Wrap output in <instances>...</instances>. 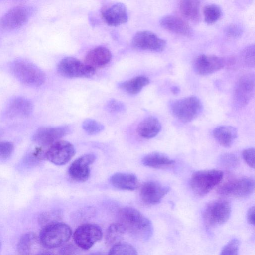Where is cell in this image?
Listing matches in <instances>:
<instances>
[{"mask_svg": "<svg viewBox=\"0 0 255 255\" xmlns=\"http://www.w3.org/2000/svg\"><path fill=\"white\" fill-rule=\"evenodd\" d=\"M240 244L237 239L231 240L224 246L219 255H238Z\"/></svg>", "mask_w": 255, "mask_h": 255, "instance_id": "e575fe53", "label": "cell"}, {"mask_svg": "<svg viewBox=\"0 0 255 255\" xmlns=\"http://www.w3.org/2000/svg\"><path fill=\"white\" fill-rule=\"evenodd\" d=\"M132 44L138 49L161 52L166 46V41L152 32L143 30L137 32L134 35Z\"/></svg>", "mask_w": 255, "mask_h": 255, "instance_id": "5bb4252c", "label": "cell"}, {"mask_svg": "<svg viewBox=\"0 0 255 255\" xmlns=\"http://www.w3.org/2000/svg\"><path fill=\"white\" fill-rule=\"evenodd\" d=\"M255 207L253 206L249 208L247 214V219L249 224L252 225L255 223Z\"/></svg>", "mask_w": 255, "mask_h": 255, "instance_id": "b9f144b4", "label": "cell"}, {"mask_svg": "<svg viewBox=\"0 0 255 255\" xmlns=\"http://www.w3.org/2000/svg\"><path fill=\"white\" fill-rule=\"evenodd\" d=\"M223 175V172L219 170L197 171L192 175L190 185L192 191L196 195L202 197L220 183Z\"/></svg>", "mask_w": 255, "mask_h": 255, "instance_id": "277c9868", "label": "cell"}, {"mask_svg": "<svg viewBox=\"0 0 255 255\" xmlns=\"http://www.w3.org/2000/svg\"><path fill=\"white\" fill-rule=\"evenodd\" d=\"M169 190L168 186H163L157 181H148L142 185L140 196L144 203L155 205L161 202Z\"/></svg>", "mask_w": 255, "mask_h": 255, "instance_id": "9a60e30c", "label": "cell"}, {"mask_svg": "<svg viewBox=\"0 0 255 255\" xmlns=\"http://www.w3.org/2000/svg\"><path fill=\"white\" fill-rule=\"evenodd\" d=\"M108 255H137V252L131 244L121 242L112 246Z\"/></svg>", "mask_w": 255, "mask_h": 255, "instance_id": "f546056e", "label": "cell"}, {"mask_svg": "<svg viewBox=\"0 0 255 255\" xmlns=\"http://www.w3.org/2000/svg\"><path fill=\"white\" fill-rule=\"evenodd\" d=\"M225 64V61L221 57L212 55L202 54L195 59L193 68L198 74L207 75L223 68Z\"/></svg>", "mask_w": 255, "mask_h": 255, "instance_id": "e0dca14e", "label": "cell"}, {"mask_svg": "<svg viewBox=\"0 0 255 255\" xmlns=\"http://www.w3.org/2000/svg\"><path fill=\"white\" fill-rule=\"evenodd\" d=\"M89 255H104L101 253L97 252V253H92Z\"/></svg>", "mask_w": 255, "mask_h": 255, "instance_id": "f6af8a7d", "label": "cell"}, {"mask_svg": "<svg viewBox=\"0 0 255 255\" xmlns=\"http://www.w3.org/2000/svg\"><path fill=\"white\" fill-rule=\"evenodd\" d=\"M255 148L253 147L245 149L242 156L246 163L251 168H255Z\"/></svg>", "mask_w": 255, "mask_h": 255, "instance_id": "f35d334b", "label": "cell"}, {"mask_svg": "<svg viewBox=\"0 0 255 255\" xmlns=\"http://www.w3.org/2000/svg\"><path fill=\"white\" fill-rule=\"evenodd\" d=\"M58 73L69 78H90L96 72V70L73 57H66L61 59L57 67Z\"/></svg>", "mask_w": 255, "mask_h": 255, "instance_id": "ba28073f", "label": "cell"}, {"mask_svg": "<svg viewBox=\"0 0 255 255\" xmlns=\"http://www.w3.org/2000/svg\"><path fill=\"white\" fill-rule=\"evenodd\" d=\"M33 13V8L28 6H18L10 9L0 19V30L9 32L18 29L27 22Z\"/></svg>", "mask_w": 255, "mask_h": 255, "instance_id": "52a82bcc", "label": "cell"}, {"mask_svg": "<svg viewBox=\"0 0 255 255\" xmlns=\"http://www.w3.org/2000/svg\"><path fill=\"white\" fill-rule=\"evenodd\" d=\"M82 126L84 130L89 135L98 134L104 129V126L101 123L91 119L84 120Z\"/></svg>", "mask_w": 255, "mask_h": 255, "instance_id": "d6a6232c", "label": "cell"}, {"mask_svg": "<svg viewBox=\"0 0 255 255\" xmlns=\"http://www.w3.org/2000/svg\"><path fill=\"white\" fill-rule=\"evenodd\" d=\"M33 106L27 98L17 97L11 100L6 108V114L10 118H26L32 113Z\"/></svg>", "mask_w": 255, "mask_h": 255, "instance_id": "ffe728a7", "label": "cell"}, {"mask_svg": "<svg viewBox=\"0 0 255 255\" xmlns=\"http://www.w3.org/2000/svg\"><path fill=\"white\" fill-rule=\"evenodd\" d=\"M1 248V243L0 242V254Z\"/></svg>", "mask_w": 255, "mask_h": 255, "instance_id": "bcb514c9", "label": "cell"}, {"mask_svg": "<svg viewBox=\"0 0 255 255\" xmlns=\"http://www.w3.org/2000/svg\"><path fill=\"white\" fill-rule=\"evenodd\" d=\"M148 77L140 75L133 77L119 84L120 88L129 94L135 95L149 83Z\"/></svg>", "mask_w": 255, "mask_h": 255, "instance_id": "4316f807", "label": "cell"}, {"mask_svg": "<svg viewBox=\"0 0 255 255\" xmlns=\"http://www.w3.org/2000/svg\"><path fill=\"white\" fill-rule=\"evenodd\" d=\"M60 255H78V250L72 244H67L61 248Z\"/></svg>", "mask_w": 255, "mask_h": 255, "instance_id": "60d3db41", "label": "cell"}, {"mask_svg": "<svg viewBox=\"0 0 255 255\" xmlns=\"http://www.w3.org/2000/svg\"><path fill=\"white\" fill-rule=\"evenodd\" d=\"M219 163L221 165L226 168H235L239 164V159L234 154L225 153L219 157Z\"/></svg>", "mask_w": 255, "mask_h": 255, "instance_id": "d590c367", "label": "cell"}, {"mask_svg": "<svg viewBox=\"0 0 255 255\" xmlns=\"http://www.w3.org/2000/svg\"><path fill=\"white\" fill-rule=\"evenodd\" d=\"M10 69L19 82L28 86H40L46 79L44 72L35 64L26 60L19 59L13 61Z\"/></svg>", "mask_w": 255, "mask_h": 255, "instance_id": "7a4b0ae2", "label": "cell"}, {"mask_svg": "<svg viewBox=\"0 0 255 255\" xmlns=\"http://www.w3.org/2000/svg\"><path fill=\"white\" fill-rule=\"evenodd\" d=\"M101 227L97 224L86 223L81 225L75 230L73 239L76 245L83 250L90 249L102 238Z\"/></svg>", "mask_w": 255, "mask_h": 255, "instance_id": "8fae6325", "label": "cell"}, {"mask_svg": "<svg viewBox=\"0 0 255 255\" xmlns=\"http://www.w3.org/2000/svg\"><path fill=\"white\" fill-rule=\"evenodd\" d=\"M70 130V127L67 126L42 127L35 131L32 140L42 146H50L69 134Z\"/></svg>", "mask_w": 255, "mask_h": 255, "instance_id": "4fadbf2b", "label": "cell"}, {"mask_svg": "<svg viewBox=\"0 0 255 255\" xmlns=\"http://www.w3.org/2000/svg\"><path fill=\"white\" fill-rule=\"evenodd\" d=\"M161 124L158 119L149 116L139 123L137 132L142 138L150 139L156 136L161 131Z\"/></svg>", "mask_w": 255, "mask_h": 255, "instance_id": "603a6c76", "label": "cell"}, {"mask_svg": "<svg viewBox=\"0 0 255 255\" xmlns=\"http://www.w3.org/2000/svg\"><path fill=\"white\" fill-rule=\"evenodd\" d=\"M112 54L106 47L98 46L90 50L86 55L84 63L96 70L103 68L111 60Z\"/></svg>", "mask_w": 255, "mask_h": 255, "instance_id": "44dd1931", "label": "cell"}, {"mask_svg": "<svg viewBox=\"0 0 255 255\" xmlns=\"http://www.w3.org/2000/svg\"><path fill=\"white\" fill-rule=\"evenodd\" d=\"M14 151V145L8 141L0 142V158L6 159L11 156Z\"/></svg>", "mask_w": 255, "mask_h": 255, "instance_id": "8d00e7d4", "label": "cell"}, {"mask_svg": "<svg viewBox=\"0 0 255 255\" xmlns=\"http://www.w3.org/2000/svg\"><path fill=\"white\" fill-rule=\"evenodd\" d=\"M126 231L119 223H113L108 228L106 235V243L109 246L113 245L122 242Z\"/></svg>", "mask_w": 255, "mask_h": 255, "instance_id": "f1b7e54d", "label": "cell"}, {"mask_svg": "<svg viewBox=\"0 0 255 255\" xmlns=\"http://www.w3.org/2000/svg\"><path fill=\"white\" fill-rule=\"evenodd\" d=\"M142 164L152 168H161L173 165L175 161L165 154L153 152L146 155L142 159Z\"/></svg>", "mask_w": 255, "mask_h": 255, "instance_id": "484cf974", "label": "cell"}, {"mask_svg": "<svg viewBox=\"0 0 255 255\" xmlns=\"http://www.w3.org/2000/svg\"><path fill=\"white\" fill-rule=\"evenodd\" d=\"M96 158L94 154H84L74 160L68 169L70 177L77 182L87 181L90 174V165Z\"/></svg>", "mask_w": 255, "mask_h": 255, "instance_id": "2e32d148", "label": "cell"}, {"mask_svg": "<svg viewBox=\"0 0 255 255\" xmlns=\"http://www.w3.org/2000/svg\"><path fill=\"white\" fill-rule=\"evenodd\" d=\"M110 181L114 187L124 190L133 191L139 185L137 177L129 173H116L112 175Z\"/></svg>", "mask_w": 255, "mask_h": 255, "instance_id": "7402d4cb", "label": "cell"}, {"mask_svg": "<svg viewBox=\"0 0 255 255\" xmlns=\"http://www.w3.org/2000/svg\"><path fill=\"white\" fill-rule=\"evenodd\" d=\"M173 115L186 123L196 119L202 111L201 101L196 96H189L172 101L170 105Z\"/></svg>", "mask_w": 255, "mask_h": 255, "instance_id": "5b68a950", "label": "cell"}, {"mask_svg": "<svg viewBox=\"0 0 255 255\" xmlns=\"http://www.w3.org/2000/svg\"><path fill=\"white\" fill-rule=\"evenodd\" d=\"M106 109L111 113H121L126 109L125 105L121 101L111 99L106 104Z\"/></svg>", "mask_w": 255, "mask_h": 255, "instance_id": "74e56055", "label": "cell"}, {"mask_svg": "<svg viewBox=\"0 0 255 255\" xmlns=\"http://www.w3.org/2000/svg\"><path fill=\"white\" fill-rule=\"evenodd\" d=\"M241 59L244 64L249 68L255 66V46L254 44L245 47L241 52Z\"/></svg>", "mask_w": 255, "mask_h": 255, "instance_id": "836d02e7", "label": "cell"}, {"mask_svg": "<svg viewBox=\"0 0 255 255\" xmlns=\"http://www.w3.org/2000/svg\"><path fill=\"white\" fill-rule=\"evenodd\" d=\"M225 32L228 36L233 38H238L242 35L243 30L239 25L232 24L227 27Z\"/></svg>", "mask_w": 255, "mask_h": 255, "instance_id": "ab89813d", "label": "cell"}, {"mask_svg": "<svg viewBox=\"0 0 255 255\" xmlns=\"http://www.w3.org/2000/svg\"><path fill=\"white\" fill-rule=\"evenodd\" d=\"M179 91V88L177 86H173L171 88V91L174 94L178 93Z\"/></svg>", "mask_w": 255, "mask_h": 255, "instance_id": "7bdbcfd3", "label": "cell"}, {"mask_svg": "<svg viewBox=\"0 0 255 255\" xmlns=\"http://www.w3.org/2000/svg\"><path fill=\"white\" fill-rule=\"evenodd\" d=\"M62 214L57 210L46 211L40 214L38 218L39 225L43 227L51 223L60 221Z\"/></svg>", "mask_w": 255, "mask_h": 255, "instance_id": "1f68e13d", "label": "cell"}, {"mask_svg": "<svg viewBox=\"0 0 255 255\" xmlns=\"http://www.w3.org/2000/svg\"><path fill=\"white\" fill-rule=\"evenodd\" d=\"M75 154L74 146L69 142L59 140L49 146L46 151V159L57 165L68 162Z\"/></svg>", "mask_w": 255, "mask_h": 255, "instance_id": "7c38bea8", "label": "cell"}, {"mask_svg": "<svg viewBox=\"0 0 255 255\" xmlns=\"http://www.w3.org/2000/svg\"><path fill=\"white\" fill-rule=\"evenodd\" d=\"M103 19L108 25L117 26L128 20V12L125 5L117 2L103 9L101 12Z\"/></svg>", "mask_w": 255, "mask_h": 255, "instance_id": "ac0fdd59", "label": "cell"}, {"mask_svg": "<svg viewBox=\"0 0 255 255\" xmlns=\"http://www.w3.org/2000/svg\"><path fill=\"white\" fill-rule=\"evenodd\" d=\"M72 235L70 227L60 221L42 227L39 234V241L47 248L60 247L70 239Z\"/></svg>", "mask_w": 255, "mask_h": 255, "instance_id": "3957f363", "label": "cell"}, {"mask_svg": "<svg viewBox=\"0 0 255 255\" xmlns=\"http://www.w3.org/2000/svg\"><path fill=\"white\" fill-rule=\"evenodd\" d=\"M255 189V181L249 177H241L227 181L218 187L217 193L224 196L246 197L251 195Z\"/></svg>", "mask_w": 255, "mask_h": 255, "instance_id": "30bf717a", "label": "cell"}, {"mask_svg": "<svg viewBox=\"0 0 255 255\" xmlns=\"http://www.w3.org/2000/svg\"><path fill=\"white\" fill-rule=\"evenodd\" d=\"M203 13L205 22L210 24L215 23L220 18L222 15V11L219 6L211 4L204 7Z\"/></svg>", "mask_w": 255, "mask_h": 255, "instance_id": "4dcf8cb0", "label": "cell"}, {"mask_svg": "<svg viewBox=\"0 0 255 255\" xmlns=\"http://www.w3.org/2000/svg\"><path fill=\"white\" fill-rule=\"evenodd\" d=\"M200 4L198 0H182L179 3V10L185 18L196 23L200 20Z\"/></svg>", "mask_w": 255, "mask_h": 255, "instance_id": "d4e9b609", "label": "cell"}, {"mask_svg": "<svg viewBox=\"0 0 255 255\" xmlns=\"http://www.w3.org/2000/svg\"><path fill=\"white\" fill-rule=\"evenodd\" d=\"M213 136L217 142L222 146L230 147L238 136L236 128L230 126H221L213 130Z\"/></svg>", "mask_w": 255, "mask_h": 255, "instance_id": "cb8c5ba5", "label": "cell"}, {"mask_svg": "<svg viewBox=\"0 0 255 255\" xmlns=\"http://www.w3.org/2000/svg\"><path fill=\"white\" fill-rule=\"evenodd\" d=\"M38 241L37 235L29 232L23 235L19 239L17 250L21 255H29L33 252Z\"/></svg>", "mask_w": 255, "mask_h": 255, "instance_id": "83f0119b", "label": "cell"}, {"mask_svg": "<svg viewBox=\"0 0 255 255\" xmlns=\"http://www.w3.org/2000/svg\"><path fill=\"white\" fill-rule=\"evenodd\" d=\"M255 76L253 73L242 75L237 80L233 90V103L237 108L248 104L254 94Z\"/></svg>", "mask_w": 255, "mask_h": 255, "instance_id": "9c48e42d", "label": "cell"}, {"mask_svg": "<svg viewBox=\"0 0 255 255\" xmlns=\"http://www.w3.org/2000/svg\"><path fill=\"white\" fill-rule=\"evenodd\" d=\"M160 25L164 29L182 36L190 37L193 34L191 27L182 18L173 15L163 17Z\"/></svg>", "mask_w": 255, "mask_h": 255, "instance_id": "d6986e66", "label": "cell"}, {"mask_svg": "<svg viewBox=\"0 0 255 255\" xmlns=\"http://www.w3.org/2000/svg\"><path fill=\"white\" fill-rule=\"evenodd\" d=\"M36 255H53L51 253L48 251H43L40 252Z\"/></svg>", "mask_w": 255, "mask_h": 255, "instance_id": "ee69618b", "label": "cell"}, {"mask_svg": "<svg viewBox=\"0 0 255 255\" xmlns=\"http://www.w3.org/2000/svg\"><path fill=\"white\" fill-rule=\"evenodd\" d=\"M118 222L134 238L146 241L152 236L153 227L150 220L132 207H124L118 213Z\"/></svg>", "mask_w": 255, "mask_h": 255, "instance_id": "6da1fadb", "label": "cell"}, {"mask_svg": "<svg viewBox=\"0 0 255 255\" xmlns=\"http://www.w3.org/2000/svg\"><path fill=\"white\" fill-rule=\"evenodd\" d=\"M231 213L230 203L224 199L212 201L205 206L203 218L209 227H217L225 223L229 219Z\"/></svg>", "mask_w": 255, "mask_h": 255, "instance_id": "8992f818", "label": "cell"}]
</instances>
